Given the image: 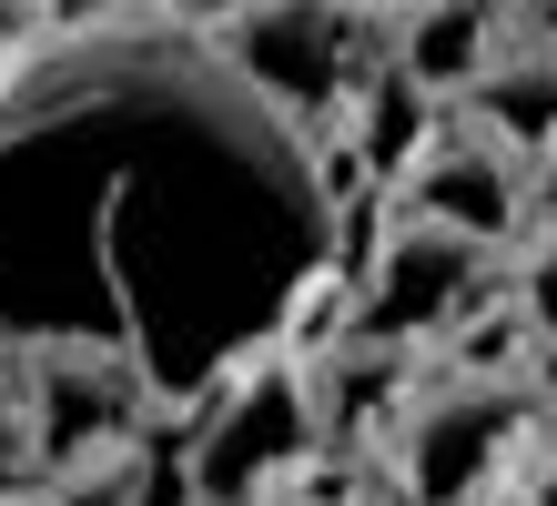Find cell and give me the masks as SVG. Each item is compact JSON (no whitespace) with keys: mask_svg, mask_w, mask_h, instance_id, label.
<instances>
[{"mask_svg":"<svg viewBox=\"0 0 557 506\" xmlns=\"http://www.w3.org/2000/svg\"><path fill=\"white\" fill-rule=\"evenodd\" d=\"M345 183L213 41V11H41L0 61V355L102 345L193 416L314 345Z\"/></svg>","mask_w":557,"mask_h":506,"instance_id":"1","label":"cell"},{"mask_svg":"<svg viewBox=\"0 0 557 506\" xmlns=\"http://www.w3.org/2000/svg\"><path fill=\"white\" fill-rule=\"evenodd\" d=\"M537 355H436L385 425V486L396 506H497L537 446Z\"/></svg>","mask_w":557,"mask_h":506,"instance_id":"2","label":"cell"},{"mask_svg":"<svg viewBox=\"0 0 557 506\" xmlns=\"http://www.w3.org/2000/svg\"><path fill=\"white\" fill-rule=\"evenodd\" d=\"M507 304V254L467 244V233L406 213L396 193H375V223L345 254V314L335 334H366L385 355H456L467 334Z\"/></svg>","mask_w":557,"mask_h":506,"instance_id":"3","label":"cell"},{"mask_svg":"<svg viewBox=\"0 0 557 506\" xmlns=\"http://www.w3.org/2000/svg\"><path fill=\"white\" fill-rule=\"evenodd\" d=\"M183 446V506H264L294 496L335 466V425L314 395V345H284L264 365H244L223 395H203L173 425Z\"/></svg>","mask_w":557,"mask_h":506,"instance_id":"4","label":"cell"},{"mask_svg":"<svg viewBox=\"0 0 557 506\" xmlns=\"http://www.w3.org/2000/svg\"><path fill=\"white\" fill-rule=\"evenodd\" d=\"M213 41L305 143H345L355 101L396 61V11H213Z\"/></svg>","mask_w":557,"mask_h":506,"instance_id":"5","label":"cell"},{"mask_svg":"<svg viewBox=\"0 0 557 506\" xmlns=\"http://www.w3.org/2000/svg\"><path fill=\"white\" fill-rule=\"evenodd\" d=\"M11 375L30 395V425H41V466L51 477L102 466V456H133L162 425H183V416H162L152 385L122 355H102V345H30V355H11Z\"/></svg>","mask_w":557,"mask_h":506,"instance_id":"6","label":"cell"},{"mask_svg":"<svg viewBox=\"0 0 557 506\" xmlns=\"http://www.w3.org/2000/svg\"><path fill=\"white\" fill-rule=\"evenodd\" d=\"M396 202L425 213V223H446V233H467V244H486V254H517L537 233V162L507 152L497 132L467 122V112H436V132H425V152L406 162Z\"/></svg>","mask_w":557,"mask_h":506,"instance_id":"7","label":"cell"},{"mask_svg":"<svg viewBox=\"0 0 557 506\" xmlns=\"http://www.w3.org/2000/svg\"><path fill=\"white\" fill-rule=\"evenodd\" d=\"M456 112L486 122L507 152L547 162V152H557V30H537V21H517V11H507V51L486 61V82L456 101Z\"/></svg>","mask_w":557,"mask_h":506,"instance_id":"8","label":"cell"},{"mask_svg":"<svg viewBox=\"0 0 557 506\" xmlns=\"http://www.w3.org/2000/svg\"><path fill=\"white\" fill-rule=\"evenodd\" d=\"M497 51H507V11H396V72L436 112H456Z\"/></svg>","mask_w":557,"mask_h":506,"instance_id":"9","label":"cell"},{"mask_svg":"<svg viewBox=\"0 0 557 506\" xmlns=\"http://www.w3.org/2000/svg\"><path fill=\"white\" fill-rule=\"evenodd\" d=\"M507 314L528 324V345H557V223H537L507 254Z\"/></svg>","mask_w":557,"mask_h":506,"instance_id":"10","label":"cell"},{"mask_svg":"<svg viewBox=\"0 0 557 506\" xmlns=\"http://www.w3.org/2000/svg\"><path fill=\"white\" fill-rule=\"evenodd\" d=\"M30 486H51V466H41L30 395H21V375H11V355H0V496H30Z\"/></svg>","mask_w":557,"mask_h":506,"instance_id":"11","label":"cell"},{"mask_svg":"<svg viewBox=\"0 0 557 506\" xmlns=\"http://www.w3.org/2000/svg\"><path fill=\"white\" fill-rule=\"evenodd\" d=\"M507 506H557V435H537V446H528V466H517Z\"/></svg>","mask_w":557,"mask_h":506,"instance_id":"12","label":"cell"},{"mask_svg":"<svg viewBox=\"0 0 557 506\" xmlns=\"http://www.w3.org/2000/svg\"><path fill=\"white\" fill-rule=\"evenodd\" d=\"M30 21H41V11H0V61H11V51L30 41Z\"/></svg>","mask_w":557,"mask_h":506,"instance_id":"13","label":"cell"},{"mask_svg":"<svg viewBox=\"0 0 557 506\" xmlns=\"http://www.w3.org/2000/svg\"><path fill=\"white\" fill-rule=\"evenodd\" d=\"M264 506H335V496H324V486H294V496H264Z\"/></svg>","mask_w":557,"mask_h":506,"instance_id":"14","label":"cell"},{"mask_svg":"<svg viewBox=\"0 0 557 506\" xmlns=\"http://www.w3.org/2000/svg\"><path fill=\"white\" fill-rule=\"evenodd\" d=\"M0 506H51V486H30V496H0Z\"/></svg>","mask_w":557,"mask_h":506,"instance_id":"15","label":"cell"}]
</instances>
